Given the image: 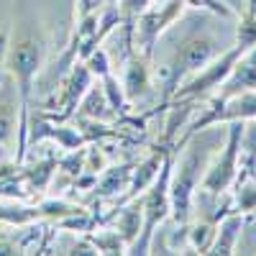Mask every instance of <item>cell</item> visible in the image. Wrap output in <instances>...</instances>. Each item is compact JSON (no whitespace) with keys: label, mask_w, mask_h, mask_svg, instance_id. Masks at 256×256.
Returning a JSON list of instances; mask_svg holds the SVG:
<instances>
[{"label":"cell","mask_w":256,"mask_h":256,"mask_svg":"<svg viewBox=\"0 0 256 256\" xmlns=\"http://www.w3.org/2000/svg\"><path fill=\"white\" fill-rule=\"evenodd\" d=\"M46 56V38L38 26L36 16H20L13 38L3 46V70L13 77L18 98H20V116H18V154L16 159L24 162L28 146V105L34 95V84L41 72V64Z\"/></svg>","instance_id":"1"},{"label":"cell","mask_w":256,"mask_h":256,"mask_svg":"<svg viewBox=\"0 0 256 256\" xmlns=\"http://www.w3.org/2000/svg\"><path fill=\"white\" fill-rule=\"evenodd\" d=\"M228 134V123L218 126H208L202 131H195L184 144L187 148L182 152L180 162H172V180H169V200H172V216L180 228L187 230V218H190V208L195 190L200 187L205 169L212 162V156L218 154V148L223 146Z\"/></svg>","instance_id":"2"},{"label":"cell","mask_w":256,"mask_h":256,"mask_svg":"<svg viewBox=\"0 0 256 256\" xmlns=\"http://www.w3.org/2000/svg\"><path fill=\"white\" fill-rule=\"evenodd\" d=\"M230 46H233V38L223 41L216 34H210L208 28H198V31L187 34L180 44L169 52V59L162 67L164 70V98H169L180 88V82H184L190 74L202 70L208 62L220 56Z\"/></svg>","instance_id":"3"},{"label":"cell","mask_w":256,"mask_h":256,"mask_svg":"<svg viewBox=\"0 0 256 256\" xmlns=\"http://www.w3.org/2000/svg\"><path fill=\"white\" fill-rule=\"evenodd\" d=\"M172 162H174V154L172 148L166 152L164 162H162V169L156 180L148 184V190L141 192V212H144V223H141V233L138 238L131 244V254H146L148 246H152V238H154V230L172 216V200H169V180H172Z\"/></svg>","instance_id":"4"},{"label":"cell","mask_w":256,"mask_h":256,"mask_svg":"<svg viewBox=\"0 0 256 256\" xmlns=\"http://www.w3.org/2000/svg\"><path fill=\"white\" fill-rule=\"evenodd\" d=\"M241 138H244V120H230L220 152L208 164L205 177H202L198 190H202L210 198H220L238 182V174H241V169H238V164H241Z\"/></svg>","instance_id":"5"},{"label":"cell","mask_w":256,"mask_h":256,"mask_svg":"<svg viewBox=\"0 0 256 256\" xmlns=\"http://www.w3.org/2000/svg\"><path fill=\"white\" fill-rule=\"evenodd\" d=\"M190 3L192 0H166L162 8H146L131 26V49L152 59L164 31L174 26V20L190 8Z\"/></svg>","instance_id":"6"},{"label":"cell","mask_w":256,"mask_h":256,"mask_svg":"<svg viewBox=\"0 0 256 256\" xmlns=\"http://www.w3.org/2000/svg\"><path fill=\"white\" fill-rule=\"evenodd\" d=\"M95 74L88 70V64L84 62H74L70 67V74L64 77V84H62V95H59V102H56V113H49L46 118L49 120H56V123H64L67 118L74 116L77 105L82 100V95L90 90Z\"/></svg>","instance_id":"7"},{"label":"cell","mask_w":256,"mask_h":256,"mask_svg":"<svg viewBox=\"0 0 256 256\" xmlns=\"http://www.w3.org/2000/svg\"><path fill=\"white\" fill-rule=\"evenodd\" d=\"M20 116V98L13 77L3 70L0 72V146H10L18 131Z\"/></svg>","instance_id":"8"},{"label":"cell","mask_w":256,"mask_h":256,"mask_svg":"<svg viewBox=\"0 0 256 256\" xmlns=\"http://www.w3.org/2000/svg\"><path fill=\"white\" fill-rule=\"evenodd\" d=\"M248 90H256V46L248 49L236 64H233L230 74L220 82L218 95L212 98V102H223L233 95H241V92H248Z\"/></svg>","instance_id":"9"},{"label":"cell","mask_w":256,"mask_h":256,"mask_svg":"<svg viewBox=\"0 0 256 256\" xmlns=\"http://www.w3.org/2000/svg\"><path fill=\"white\" fill-rule=\"evenodd\" d=\"M123 95L128 102H138L144 98H148L154 92V84H152V70H148V59L141 56L138 52L131 49L126 62V70H123Z\"/></svg>","instance_id":"10"},{"label":"cell","mask_w":256,"mask_h":256,"mask_svg":"<svg viewBox=\"0 0 256 256\" xmlns=\"http://www.w3.org/2000/svg\"><path fill=\"white\" fill-rule=\"evenodd\" d=\"M246 226V212L236 210V212H226V216L216 223V233H212V241L208 254H236L238 241H241V233Z\"/></svg>","instance_id":"11"},{"label":"cell","mask_w":256,"mask_h":256,"mask_svg":"<svg viewBox=\"0 0 256 256\" xmlns=\"http://www.w3.org/2000/svg\"><path fill=\"white\" fill-rule=\"evenodd\" d=\"M166 152L169 148H156V152L148 156V159H144L141 164H138V169L131 174V182H128V192L118 200V208L120 205H126V202H131V200H136L141 192L152 184L154 180H156V174H159V169H162V162H164V156H166Z\"/></svg>","instance_id":"12"},{"label":"cell","mask_w":256,"mask_h":256,"mask_svg":"<svg viewBox=\"0 0 256 256\" xmlns=\"http://www.w3.org/2000/svg\"><path fill=\"white\" fill-rule=\"evenodd\" d=\"M77 118H90V120H108V118H118L116 110L110 108L108 102V95H105L102 84H90V90L82 95L77 110H74Z\"/></svg>","instance_id":"13"},{"label":"cell","mask_w":256,"mask_h":256,"mask_svg":"<svg viewBox=\"0 0 256 256\" xmlns=\"http://www.w3.org/2000/svg\"><path fill=\"white\" fill-rule=\"evenodd\" d=\"M131 174H134L131 164H118V166H110V169H102L98 174L100 180H95V195L98 198H110V195H118V192L128 190Z\"/></svg>","instance_id":"14"},{"label":"cell","mask_w":256,"mask_h":256,"mask_svg":"<svg viewBox=\"0 0 256 256\" xmlns=\"http://www.w3.org/2000/svg\"><path fill=\"white\" fill-rule=\"evenodd\" d=\"M44 136H49V138H56L59 141V146L62 148H77V146H82L84 141V134L82 131H77V128H64V126H52V123H34V128H31V134H28V141H38V138H44Z\"/></svg>","instance_id":"15"},{"label":"cell","mask_w":256,"mask_h":256,"mask_svg":"<svg viewBox=\"0 0 256 256\" xmlns=\"http://www.w3.org/2000/svg\"><path fill=\"white\" fill-rule=\"evenodd\" d=\"M113 216L118 218V233H120V238L123 244L131 246L136 238H138V233H141V223H144V212H141V200H131V205L118 210Z\"/></svg>","instance_id":"16"},{"label":"cell","mask_w":256,"mask_h":256,"mask_svg":"<svg viewBox=\"0 0 256 256\" xmlns=\"http://www.w3.org/2000/svg\"><path fill=\"white\" fill-rule=\"evenodd\" d=\"M254 162H256V118H248L244 120V138H241V169L244 172L238 174V182L251 180Z\"/></svg>","instance_id":"17"},{"label":"cell","mask_w":256,"mask_h":256,"mask_svg":"<svg viewBox=\"0 0 256 256\" xmlns=\"http://www.w3.org/2000/svg\"><path fill=\"white\" fill-rule=\"evenodd\" d=\"M212 233H216V220H198V226L190 230V241L200 254H208Z\"/></svg>","instance_id":"18"},{"label":"cell","mask_w":256,"mask_h":256,"mask_svg":"<svg viewBox=\"0 0 256 256\" xmlns=\"http://www.w3.org/2000/svg\"><path fill=\"white\" fill-rule=\"evenodd\" d=\"M241 212H256V184H251L248 180L238 182L236 187V208Z\"/></svg>","instance_id":"19"},{"label":"cell","mask_w":256,"mask_h":256,"mask_svg":"<svg viewBox=\"0 0 256 256\" xmlns=\"http://www.w3.org/2000/svg\"><path fill=\"white\" fill-rule=\"evenodd\" d=\"M84 64H88V70L100 80V77H105V74H108L110 72V59H108V52H105V49H92L88 56H84Z\"/></svg>","instance_id":"20"},{"label":"cell","mask_w":256,"mask_h":256,"mask_svg":"<svg viewBox=\"0 0 256 256\" xmlns=\"http://www.w3.org/2000/svg\"><path fill=\"white\" fill-rule=\"evenodd\" d=\"M152 6V0H120V18L126 20L128 26H134V20Z\"/></svg>","instance_id":"21"},{"label":"cell","mask_w":256,"mask_h":256,"mask_svg":"<svg viewBox=\"0 0 256 256\" xmlns=\"http://www.w3.org/2000/svg\"><path fill=\"white\" fill-rule=\"evenodd\" d=\"M0 254H18V246L10 241H0Z\"/></svg>","instance_id":"22"},{"label":"cell","mask_w":256,"mask_h":256,"mask_svg":"<svg viewBox=\"0 0 256 256\" xmlns=\"http://www.w3.org/2000/svg\"><path fill=\"white\" fill-rule=\"evenodd\" d=\"M251 177L256 180V162H254V169H251Z\"/></svg>","instance_id":"23"},{"label":"cell","mask_w":256,"mask_h":256,"mask_svg":"<svg viewBox=\"0 0 256 256\" xmlns=\"http://www.w3.org/2000/svg\"><path fill=\"white\" fill-rule=\"evenodd\" d=\"M0 56H3V41H0Z\"/></svg>","instance_id":"24"}]
</instances>
